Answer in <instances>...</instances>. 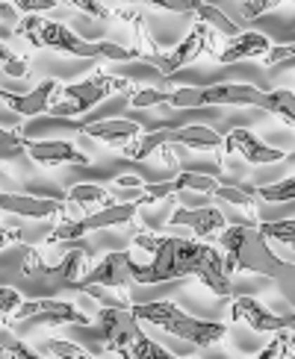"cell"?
<instances>
[{"mask_svg":"<svg viewBox=\"0 0 295 359\" xmlns=\"http://www.w3.org/2000/svg\"><path fill=\"white\" fill-rule=\"evenodd\" d=\"M24 304V297L18 294V289H12V286H0V316H4V327L12 321V316L21 309Z\"/></svg>","mask_w":295,"mask_h":359,"instance_id":"1f68e13d","label":"cell"},{"mask_svg":"<svg viewBox=\"0 0 295 359\" xmlns=\"http://www.w3.org/2000/svg\"><path fill=\"white\" fill-rule=\"evenodd\" d=\"M0 209L18 218H53L63 215L65 201H51V198H33V194H0Z\"/></svg>","mask_w":295,"mask_h":359,"instance_id":"ac0fdd59","label":"cell"},{"mask_svg":"<svg viewBox=\"0 0 295 359\" xmlns=\"http://www.w3.org/2000/svg\"><path fill=\"white\" fill-rule=\"evenodd\" d=\"M218 245L225 250V271H254L263 277H284L295 274V265H287L269 250V236L260 230V224H230L218 233Z\"/></svg>","mask_w":295,"mask_h":359,"instance_id":"3957f363","label":"cell"},{"mask_svg":"<svg viewBox=\"0 0 295 359\" xmlns=\"http://www.w3.org/2000/svg\"><path fill=\"white\" fill-rule=\"evenodd\" d=\"M192 15H195L198 21H206L210 24L216 33H221V36H240L242 29H240V24L236 21H230L225 12H221L218 6H213V4H206V0H192Z\"/></svg>","mask_w":295,"mask_h":359,"instance_id":"603a6c76","label":"cell"},{"mask_svg":"<svg viewBox=\"0 0 295 359\" xmlns=\"http://www.w3.org/2000/svg\"><path fill=\"white\" fill-rule=\"evenodd\" d=\"M266 95L257 86H245V83H216V86H183L166 92V107L174 109H206V107H257L266 109Z\"/></svg>","mask_w":295,"mask_h":359,"instance_id":"8992f818","label":"cell"},{"mask_svg":"<svg viewBox=\"0 0 295 359\" xmlns=\"http://www.w3.org/2000/svg\"><path fill=\"white\" fill-rule=\"evenodd\" d=\"M280 4H284V0H245V4H242V18L254 21V18H260V15L277 9Z\"/></svg>","mask_w":295,"mask_h":359,"instance_id":"e575fe53","label":"cell"},{"mask_svg":"<svg viewBox=\"0 0 295 359\" xmlns=\"http://www.w3.org/2000/svg\"><path fill=\"white\" fill-rule=\"evenodd\" d=\"M225 154H240L245 162H251V165H269V162L289 159L287 151H280V147H272V144L260 142L254 133L245 130V127H233L228 136H225Z\"/></svg>","mask_w":295,"mask_h":359,"instance_id":"4fadbf2b","label":"cell"},{"mask_svg":"<svg viewBox=\"0 0 295 359\" xmlns=\"http://www.w3.org/2000/svg\"><path fill=\"white\" fill-rule=\"evenodd\" d=\"M15 356H21V359H39L41 353H36V351H29L24 341H12L9 339V333L4 330V359H15Z\"/></svg>","mask_w":295,"mask_h":359,"instance_id":"d590c367","label":"cell"},{"mask_svg":"<svg viewBox=\"0 0 295 359\" xmlns=\"http://www.w3.org/2000/svg\"><path fill=\"white\" fill-rule=\"evenodd\" d=\"M133 245L151 253V262H133V283L154 286V283H171L192 274L213 294H230V274L225 271V257L213 245L195 242V238L157 236L148 230H139L133 236Z\"/></svg>","mask_w":295,"mask_h":359,"instance_id":"6da1fadb","label":"cell"},{"mask_svg":"<svg viewBox=\"0 0 295 359\" xmlns=\"http://www.w3.org/2000/svg\"><path fill=\"white\" fill-rule=\"evenodd\" d=\"M284 327H289V330L295 333V312H287L284 316Z\"/></svg>","mask_w":295,"mask_h":359,"instance_id":"60d3db41","label":"cell"},{"mask_svg":"<svg viewBox=\"0 0 295 359\" xmlns=\"http://www.w3.org/2000/svg\"><path fill=\"white\" fill-rule=\"evenodd\" d=\"M92 312H83L77 304L59 301V297H36V301L21 304V309L12 316L15 324L27 327H59V324H92Z\"/></svg>","mask_w":295,"mask_h":359,"instance_id":"9c48e42d","label":"cell"},{"mask_svg":"<svg viewBox=\"0 0 295 359\" xmlns=\"http://www.w3.org/2000/svg\"><path fill=\"white\" fill-rule=\"evenodd\" d=\"M272 48V39L263 36V33H240V36H230V41L216 53V59L221 65H233V62H242V59H263Z\"/></svg>","mask_w":295,"mask_h":359,"instance_id":"d6986e66","label":"cell"},{"mask_svg":"<svg viewBox=\"0 0 295 359\" xmlns=\"http://www.w3.org/2000/svg\"><path fill=\"white\" fill-rule=\"evenodd\" d=\"M275 356H295V333L289 327L277 330L275 339L260 351V359H275Z\"/></svg>","mask_w":295,"mask_h":359,"instance_id":"484cf974","label":"cell"},{"mask_svg":"<svg viewBox=\"0 0 295 359\" xmlns=\"http://www.w3.org/2000/svg\"><path fill=\"white\" fill-rule=\"evenodd\" d=\"M133 312H136L139 321L151 324V327H159V330L183 339V341H189V345H195V348H213L228 336V327L221 321L195 318V316H189V312H183L181 306H174L171 301L133 304Z\"/></svg>","mask_w":295,"mask_h":359,"instance_id":"5b68a950","label":"cell"},{"mask_svg":"<svg viewBox=\"0 0 295 359\" xmlns=\"http://www.w3.org/2000/svg\"><path fill=\"white\" fill-rule=\"evenodd\" d=\"M21 242V227H12V224H4V245Z\"/></svg>","mask_w":295,"mask_h":359,"instance_id":"ab89813d","label":"cell"},{"mask_svg":"<svg viewBox=\"0 0 295 359\" xmlns=\"http://www.w3.org/2000/svg\"><path fill=\"white\" fill-rule=\"evenodd\" d=\"M136 212H139V203L127 201V203L100 206L92 215H83V218H59V224L48 236V245L65 242V238H80L86 233H95V230H103V227H122V224H130L133 218H136Z\"/></svg>","mask_w":295,"mask_h":359,"instance_id":"ba28073f","label":"cell"},{"mask_svg":"<svg viewBox=\"0 0 295 359\" xmlns=\"http://www.w3.org/2000/svg\"><path fill=\"white\" fill-rule=\"evenodd\" d=\"M63 4L74 6V9H80L83 15H88V18H98V21H107L112 18V9H107L100 4V0H63Z\"/></svg>","mask_w":295,"mask_h":359,"instance_id":"836d02e7","label":"cell"},{"mask_svg":"<svg viewBox=\"0 0 295 359\" xmlns=\"http://www.w3.org/2000/svg\"><path fill=\"white\" fill-rule=\"evenodd\" d=\"M0 68H4L6 77H27L29 74V59L27 56H15L9 50V44H0Z\"/></svg>","mask_w":295,"mask_h":359,"instance_id":"f546056e","label":"cell"},{"mask_svg":"<svg viewBox=\"0 0 295 359\" xmlns=\"http://www.w3.org/2000/svg\"><path fill=\"white\" fill-rule=\"evenodd\" d=\"M230 321H242L248 324L251 330L257 333H277L284 330V316L266 309V304H260L257 297H236L233 306H230Z\"/></svg>","mask_w":295,"mask_h":359,"instance_id":"2e32d148","label":"cell"},{"mask_svg":"<svg viewBox=\"0 0 295 359\" xmlns=\"http://www.w3.org/2000/svg\"><path fill=\"white\" fill-rule=\"evenodd\" d=\"M174 183L181 186V191H204V194H213L218 189V183L213 177H206V174H195V171H181L174 177Z\"/></svg>","mask_w":295,"mask_h":359,"instance_id":"f1b7e54d","label":"cell"},{"mask_svg":"<svg viewBox=\"0 0 295 359\" xmlns=\"http://www.w3.org/2000/svg\"><path fill=\"white\" fill-rule=\"evenodd\" d=\"M171 144L192 147V151H225V139L216 130L189 124V127H171Z\"/></svg>","mask_w":295,"mask_h":359,"instance_id":"44dd1931","label":"cell"},{"mask_svg":"<svg viewBox=\"0 0 295 359\" xmlns=\"http://www.w3.org/2000/svg\"><path fill=\"white\" fill-rule=\"evenodd\" d=\"M21 154H27V139H21L18 130L12 133L9 127H4V133H0V159L9 162L12 156H21Z\"/></svg>","mask_w":295,"mask_h":359,"instance_id":"4dcf8cb0","label":"cell"},{"mask_svg":"<svg viewBox=\"0 0 295 359\" xmlns=\"http://www.w3.org/2000/svg\"><path fill=\"white\" fill-rule=\"evenodd\" d=\"M266 112L277 115L284 124L295 127V92L289 88H272V92H266Z\"/></svg>","mask_w":295,"mask_h":359,"instance_id":"cb8c5ba5","label":"cell"},{"mask_svg":"<svg viewBox=\"0 0 295 359\" xmlns=\"http://www.w3.org/2000/svg\"><path fill=\"white\" fill-rule=\"evenodd\" d=\"M18 39H27L33 48H48L63 56H74V59H110V62H130V59H142V50L133 44V48H122L115 41H86L80 39L74 29H68L63 21H44L39 18V12H29L27 18H21L18 24Z\"/></svg>","mask_w":295,"mask_h":359,"instance_id":"7a4b0ae2","label":"cell"},{"mask_svg":"<svg viewBox=\"0 0 295 359\" xmlns=\"http://www.w3.org/2000/svg\"><path fill=\"white\" fill-rule=\"evenodd\" d=\"M98 333L103 339V348L115 356H124V359H166V356H171V351H166L142 333L139 318L133 309L100 306Z\"/></svg>","mask_w":295,"mask_h":359,"instance_id":"277c9868","label":"cell"},{"mask_svg":"<svg viewBox=\"0 0 295 359\" xmlns=\"http://www.w3.org/2000/svg\"><path fill=\"white\" fill-rule=\"evenodd\" d=\"M41 356H56V359H88V351H83L74 341H63V339H51L39 348Z\"/></svg>","mask_w":295,"mask_h":359,"instance_id":"4316f807","label":"cell"},{"mask_svg":"<svg viewBox=\"0 0 295 359\" xmlns=\"http://www.w3.org/2000/svg\"><path fill=\"white\" fill-rule=\"evenodd\" d=\"M18 12L21 9L15 6L12 0H0V18H4V33H0V39H4V41H9L12 33H18V24H21Z\"/></svg>","mask_w":295,"mask_h":359,"instance_id":"d6a6232c","label":"cell"},{"mask_svg":"<svg viewBox=\"0 0 295 359\" xmlns=\"http://www.w3.org/2000/svg\"><path fill=\"white\" fill-rule=\"evenodd\" d=\"M12 4L21 12H48V9H56L63 0H12Z\"/></svg>","mask_w":295,"mask_h":359,"instance_id":"74e56055","label":"cell"},{"mask_svg":"<svg viewBox=\"0 0 295 359\" xmlns=\"http://www.w3.org/2000/svg\"><path fill=\"white\" fill-rule=\"evenodd\" d=\"M139 4L166 9V12H177V15H189L192 12V0H139Z\"/></svg>","mask_w":295,"mask_h":359,"instance_id":"8d00e7d4","label":"cell"},{"mask_svg":"<svg viewBox=\"0 0 295 359\" xmlns=\"http://www.w3.org/2000/svg\"><path fill=\"white\" fill-rule=\"evenodd\" d=\"M169 224L171 227H189L198 238H206V236H218L225 230L228 218L221 215V209H216V206H195V209L177 206L169 215Z\"/></svg>","mask_w":295,"mask_h":359,"instance_id":"9a60e30c","label":"cell"},{"mask_svg":"<svg viewBox=\"0 0 295 359\" xmlns=\"http://www.w3.org/2000/svg\"><path fill=\"white\" fill-rule=\"evenodd\" d=\"M133 92V83L127 77H115V74H92L74 86H65L63 97L59 103L48 112V115H56V118H80L86 115L88 109H95L100 100H107L110 95H130Z\"/></svg>","mask_w":295,"mask_h":359,"instance_id":"52a82bcc","label":"cell"},{"mask_svg":"<svg viewBox=\"0 0 295 359\" xmlns=\"http://www.w3.org/2000/svg\"><path fill=\"white\" fill-rule=\"evenodd\" d=\"M260 230L272 238V242H280V245H289L295 250V218L289 221H263Z\"/></svg>","mask_w":295,"mask_h":359,"instance_id":"83f0119b","label":"cell"},{"mask_svg":"<svg viewBox=\"0 0 295 359\" xmlns=\"http://www.w3.org/2000/svg\"><path fill=\"white\" fill-rule=\"evenodd\" d=\"M27 156L36 165L53 168V165H88V156L80 151L77 144H71L68 139H27Z\"/></svg>","mask_w":295,"mask_h":359,"instance_id":"5bb4252c","label":"cell"},{"mask_svg":"<svg viewBox=\"0 0 295 359\" xmlns=\"http://www.w3.org/2000/svg\"><path fill=\"white\" fill-rule=\"evenodd\" d=\"M112 15H115V18L130 21L133 36H136V48L142 50V59L159 53V44H157V39H154V33H151V27H148V18H145L142 12H136V9H112Z\"/></svg>","mask_w":295,"mask_h":359,"instance_id":"7402d4cb","label":"cell"},{"mask_svg":"<svg viewBox=\"0 0 295 359\" xmlns=\"http://www.w3.org/2000/svg\"><path fill=\"white\" fill-rule=\"evenodd\" d=\"M65 86L59 80H41L33 92L27 95H15V92H4V107L12 109L15 115H24V118H33V115H41V112H51L59 97H63Z\"/></svg>","mask_w":295,"mask_h":359,"instance_id":"7c38bea8","label":"cell"},{"mask_svg":"<svg viewBox=\"0 0 295 359\" xmlns=\"http://www.w3.org/2000/svg\"><path fill=\"white\" fill-rule=\"evenodd\" d=\"M133 253L130 250H110L92 271H86L71 289H83V286H110V289H130L133 283Z\"/></svg>","mask_w":295,"mask_h":359,"instance_id":"8fae6325","label":"cell"},{"mask_svg":"<svg viewBox=\"0 0 295 359\" xmlns=\"http://www.w3.org/2000/svg\"><path fill=\"white\" fill-rule=\"evenodd\" d=\"M213 41H216V29L206 21H195V24H192V29H189V36L177 44L174 50H169V53L159 50L154 56L142 59V62L157 65V71L162 74V77H174L181 68H186L189 62H195L204 50H213Z\"/></svg>","mask_w":295,"mask_h":359,"instance_id":"30bf717a","label":"cell"},{"mask_svg":"<svg viewBox=\"0 0 295 359\" xmlns=\"http://www.w3.org/2000/svg\"><path fill=\"white\" fill-rule=\"evenodd\" d=\"M245 189L269 203H292L295 201V177H287V180H280V183H269V186H245Z\"/></svg>","mask_w":295,"mask_h":359,"instance_id":"d4e9b609","label":"cell"},{"mask_svg":"<svg viewBox=\"0 0 295 359\" xmlns=\"http://www.w3.org/2000/svg\"><path fill=\"white\" fill-rule=\"evenodd\" d=\"M83 139H95L100 144H112V147H124L136 136H142V127L136 118H107V121H92L83 124Z\"/></svg>","mask_w":295,"mask_h":359,"instance_id":"e0dca14e","label":"cell"},{"mask_svg":"<svg viewBox=\"0 0 295 359\" xmlns=\"http://www.w3.org/2000/svg\"><path fill=\"white\" fill-rule=\"evenodd\" d=\"M112 186H115V189H142V186H145V180H139V177H130V174H124V177H118Z\"/></svg>","mask_w":295,"mask_h":359,"instance_id":"f35d334b","label":"cell"},{"mask_svg":"<svg viewBox=\"0 0 295 359\" xmlns=\"http://www.w3.org/2000/svg\"><path fill=\"white\" fill-rule=\"evenodd\" d=\"M110 203H115L112 191H107L98 183H77L68 191L65 209L59 218H83L86 209H100V206H110Z\"/></svg>","mask_w":295,"mask_h":359,"instance_id":"ffe728a7","label":"cell"}]
</instances>
